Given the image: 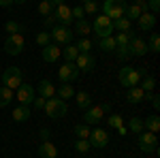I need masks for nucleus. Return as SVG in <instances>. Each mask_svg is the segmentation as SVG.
Returning <instances> with one entry per match:
<instances>
[{
	"label": "nucleus",
	"mask_w": 160,
	"mask_h": 158,
	"mask_svg": "<svg viewBox=\"0 0 160 158\" xmlns=\"http://www.w3.org/2000/svg\"><path fill=\"white\" fill-rule=\"evenodd\" d=\"M75 66L81 71V73H92L96 69V58L92 54H79L77 60H75Z\"/></svg>",
	"instance_id": "f8f14e48"
},
{
	"label": "nucleus",
	"mask_w": 160,
	"mask_h": 158,
	"mask_svg": "<svg viewBox=\"0 0 160 158\" xmlns=\"http://www.w3.org/2000/svg\"><path fill=\"white\" fill-rule=\"evenodd\" d=\"M75 47L79 49V54H90V49L94 47V45H92V41H90L88 37H81V38H79V43H77Z\"/></svg>",
	"instance_id": "72a5a7b5"
},
{
	"label": "nucleus",
	"mask_w": 160,
	"mask_h": 158,
	"mask_svg": "<svg viewBox=\"0 0 160 158\" xmlns=\"http://www.w3.org/2000/svg\"><path fill=\"white\" fill-rule=\"evenodd\" d=\"M118 79H120V84L126 85V88L139 85V81H141V77H139V73H137V69H132V66H122V69H120V75H118Z\"/></svg>",
	"instance_id": "6e6552de"
},
{
	"label": "nucleus",
	"mask_w": 160,
	"mask_h": 158,
	"mask_svg": "<svg viewBox=\"0 0 160 158\" xmlns=\"http://www.w3.org/2000/svg\"><path fill=\"white\" fill-rule=\"evenodd\" d=\"M113 30H118V32H130V22L126 17L113 19Z\"/></svg>",
	"instance_id": "c756f323"
},
{
	"label": "nucleus",
	"mask_w": 160,
	"mask_h": 158,
	"mask_svg": "<svg viewBox=\"0 0 160 158\" xmlns=\"http://www.w3.org/2000/svg\"><path fill=\"white\" fill-rule=\"evenodd\" d=\"M49 37H51V41H53L56 45H71V41H73L75 34H73V30H71V28L56 24L53 28H51Z\"/></svg>",
	"instance_id": "423d86ee"
},
{
	"label": "nucleus",
	"mask_w": 160,
	"mask_h": 158,
	"mask_svg": "<svg viewBox=\"0 0 160 158\" xmlns=\"http://www.w3.org/2000/svg\"><path fill=\"white\" fill-rule=\"evenodd\" d=\"M98 49L100 51H105V54H109V51H115V38L113 37H105L98 41Z\"/></svg>",
	"instance_id": "bb28decb"
},
{
	"label": "nucleus",
	"mask_w": 160,
	"mask_h": 158,
	"mask_svg": "<svg viewBox=\"0 0 160 158\" xmlns=\"http://www.w3.org/2000/svg\"><path fill=\"white\" fill-rule=\"evenodd\" d=\"M56 94H58V98H62V100H68V98L75 96V88L71 84H60V88L56 90Z\"/></svg>",
	"instance_id": "393cba45"
},
{
	"label": "nucleus",
	"mask_w": 160,
	"mask_h": 158,
	"mask_svg": "<svg viewBox=\"0 0 160 158\" xmlns=\"http://www.w3.org/2000/svg\"><path fill=\"white\" fill-rule=\"evenodd\" d=\"M56 24H58V22H56L53 13H51V15H47V17H43V28H53Z\"/></svg>",
	"instance_id": "c03bdc74"
},
{
	"label": "nucleus",
	"mask_w": 160,
	"mask_h": 158,
	"mask_svg": "<svg viewBox=\"0 0 160 158\" xmlns=\"http://www.w3.org/2000/svg\"><path fill=\"white\" fill-rule=\"evenodd\" d=\"M105 118V113H102V109H100V105H96V107H88L86 113H83V124H98L100 120Z\"/></svg>",
	"instance_id": "2eb2a0df"
},
{
	"label": "nucleus",
	"mask_w": 160,
	"mask_h": 158,
	"mask_svg": "<svg viewBox=\"0 0 160 158\" xmlns=\"http://www.w3.org/2000/svg\"><path fill=\"white\" fill-rule=\"evenodd\" d=\"M60 56H64V60H66V62H75V60H77V56H79V49L75 47V45H66V47L62 49Z\"/></svg>",
	"instance_id": "cd10ccee"
},
{
	"label": "nucleus",
	"mask_w": 160,
	"mask_h": 158,
	"mask_svg": "<svg viewBox=\"0 0 160 158\" xmlns=\"http://www.w3.org/2000/svg\"><path fill=\"white\" fill-rule=\"evenodd\" d=\"M34 96H37V94H34V88L30 84H26V81H22V85H19L17 92H15V98L19 100V105H28V107L32 105Z\"/></svg>",
	"instance_id": "1a4fd4ad"
},
{
	"label": "nucleus",
	"mask_w": 160,
	"mask_h": 158,
	"mask_svg": "<svg viewBox=\"0 0 160 158\" xmlns=\"http://www.w3.org/2000/svg\"><path fill=\"white\" fill-rule=\"evenodd\" d=\"M88 141H90V145H92V147H107V143H109V135H107V130H102V128L96 126V128L90 130Z\"/></svg>",
	"instance_id": "9b49d317"
},
{
	"label": "nucleus",
	"mask_w": 160,
	"mask_h": 158,
	"mask_svg": "<svg viewBox=\"0 0 160 158\" xmlns=\"http://www.w3.org/2000/svg\"><path fill=\"white\" fill-rule=\"evenodd\" d=\"M13 4V0H0V9H9Z\"/></svg>",
	"instance_id": "3c124183"
},
{
	"label": "nucleus",
	"mask_w": 160,
	"mask_h": 158,
	"mask_svg": "<svg viewBox=\"0 0 160 158\" xmlns=\"http://www.w3.org/2000/svg\"><path fill=\"white\" fill-rule=\"evenodd\" d=\"M24 45H26V38H24L22 32L19 34H9L7 41H4V51L9 56H19L24 51Z\"/></svg>",
	"instance_id": "0eeeda50"
},
{
	"label": "nucleus",
	"mask_w": 160,
	"mask_h": 158,
	"mask_svg": "<svg viewBox=\"0 0 160 158\" xmlns=\"http://www.w3.org/2000/svg\"><path fill=\"white\" fill-rule=\"evenodd\" d=\"M107 122H109L111 128H118V126H122V124H124V118H122V115H118V113H111Z\"/></svg>",
	"instance_id": "a19ab883"
},
{
	"label": "nucleus",
	"mask_w": 160,
	"mask_h": 158,
	"mask_svg": "<svg viewBox=\"0 0 160 158\" xmlns=\"http://www.w3.org/2000/svg\"><path fill=\"white\" fill-rule=\"evenodd\" d=\"M137 145H139L141 152H145V154H154L158 150V137H156V133L143 130V133L137 135Z\"/></svg>",
	"instance_id": "20e7f679"
},
{
	"label": "nucleus",
	"mask_w": 160,
	"mask_h": 158,
	"mask_svg": "<svg viewBox=\"0 0 160 158\" xmlns=\"http://www.w3.org/2000/svg\"><path fill=\"white\" fill-rule=\"evenodd\" d=\"M38 13H41L43 17L51 15V13H53V4H51L49 0H41V2H38Z\"/></svg>",
	"instance_id": "e433bc0d"
},
{
	"label": "nucleus",
	"mask_w": 160,
	"mask_h": 158,
	"mask_svg": "<svg viewBox=\"0 0 160 158\" xmlns=\"http://www.w3.org/2000/svg\"><path fill=\"white\" fill-rule=\"evenodd\" d=\"M128 130H130V133H135V135L143 133V130H145V128H143V120H141V118H130Z\"/></svg>",
	"instance_id": "473e14b6"
},
{
	"label": "nucleus",
	"mask_w": 160,
	"mask_h": 158,
	"mask_svg": "<svg viewBox=\"0 0 160 158\" xmlns=\"http://www.w3.org/2000/svg\"><path fill=\"white\" fill-rule=\"evenodd\" d=\"M34 41H37V45L45 47V45H49V43H51V37H49V32H47V30H41V32H37Z\"/></svg>",
	"instance_id": "c9c22d12"
},
{
	"label": "nucleus",
	"mask_w": 160,
	"mask_h": 158,
	"mask_svg": "<svg viewBox=\"0 0 160 158\" xmlns=\"http://www.w3.org/2000/svg\"><path fill=\"white\" fill-rule=\"evenodd\" d=\"M126 0H105L102 2V15H107L111 22L113 19H120L124 17V11H126Z\"/></svg>",
	"instance_id": "7ed1b4c3"
},
{
	"label": "nucleus",
	"mask_w": 160,
	"mask_h": 158,
	"mask_svg": "<svg viewBox=\"0 0 160 158\" xmlns=\"http://www.w3.org/2000/svg\"><path fill=\"white\" fill-rule=\"evenodd\" d=\"M137 22H139V30H141V32H149V30H154V26H156V15H154V13H141Z\"/></svg>",
	"instance_id": "dca6fc26"
},
{
	"label": "nucleus",
	"mask_w": 160,
	"mask_h": 158,
	"mask_svg": "<svg viewBox=\"0 0 160 158\" xmlns=\"http://www.w3.org/2000/svg\"><path fill=\"white\" fill-rule=\"evenodd\" d=\"M92 32L96 34L98 38H105V37H113V22H111L107 15H94V22H92Z\"/></svg>",
	"instance_id": "f257e3e1"
},
{
	"label": "nucleus",
	"mask_w": 160,
	"mask_h": 158,
	"mask_svg": "<svg viewBox=\"0 0 160 158\" xmlns=\"http://www.w3.org/2000/svg\"><path fill=\"white\" fill-rule=\"evenodd\" d=\"M45 100H47V98L34 96V100H32V107H34V109H45Z\"/></svg>",
	"instance_id": "49530a36"
},
{
	"label": "nucleus",
	"mask_w": 160,
	"mask_h": 158,
	"mask_svg": "<svg viewBox=\"0 0 160 158\" xmlns=\"http://www.w3.org/2000/svg\"><path fill=\"white\" fill-rule=\"evenodd\" d=\"M90 32H92V24L88 22L86 17H83V19H77V24H75L73 34H79V37H88Z\"/></svg>",
	"instance_id": "4be33fe9"
},
{
	"label": "nucleus",
	"mask_w": 160,
	"mask_h": 158,
	"mask_svg": "<svg viewBox=\"0 0 160 158\" xmlns=\"http://www.w3.org/2000/svg\"><path fill=\"white\" fill-rule=\"evenodd\" d=\"M60 54H62V49L58 47V45H45L43 47V51H41V56H43V60L45 62H56L58 58H60Z\"/></svg>",
	"instance_id": "aec40b11"
},
{
	"label": "nucleus",
	"mask_w": 160,
	"mask_h": 158,
	"mask_svg": "<svg viewBox=\"0 0 160 158\" xmlns=\"http://www.w3.org/2000/svg\"><path fill=\"white\" fill-rule=\"evenodd\" d=\"M149 100H152V105H154V109L158 111V109H160V98H158V94H154V92H152V96H149Z\"/></svg>",
	"instance_id": "8fccbe9b"
},
{
	"label": "nucleus",
	"mask_w": 160,
	"mask_h": 158,
	"mask_svg": "<svg viewBox=\"0 0 160 158\" xmlns=\"http://www.w3.org/2000/svg\"><path fill=\"white\" fill-rule=\"evenodd\" d=\"M75 150H77L79 154H88V152L92 150V145H90L88 139H77V141H75Z\"/></svg>",
	"instance_id": "58836bf2"
},
{
	"label": "nucleus",
	"mask_w": 160,
	"mask_h": 158,
	"mask_svg": "<svg viewBox=\"0 0 160 158\" xmlns=\"http://www.w3.org/2000/svg\"><path fill=\"white\" fill-rule=\"evenodd\" d=\"M75 100H77V107L79 109H88V107H92V96L88 94V92H75Z\"/></svg>",
	"instance_id": "b1692460"
},
{
	"label": "nucleus",
	"mask_w": 160,
	"mask_h": 158,
	"mask_svg": "<svg viewBox=\"0 0 160 158\" xmlns=\"http://www.w3.org/2000/svg\"><path fill=\"white\" fill-rule=\"evenodd\" d=\"M139 15H141V9H139L137 4L126 7V11H124V17H126L128 22H135V19H139Z\"/></svg>",
	"instance_id": "c85d7f7f"
},
{
	"label": "nucleus",
	"mask_w": 160,
	"mask_h": 158,
	"mask_svg": "<svg viewBox=\"0 0 160 158\" xmlns=\"http://www.w3.org/2000/svg\"><path fill=\"white\" fill-rule=\"evenodd\" d=\"M37 152H38L41 158H58V147L53 145L51 141H41Z\"/></svg>",
	"instance_id": "f3484780"
},
{
	"label": "nucleus",
	"mask_w": 160,
	"mask_h": 158,
	"mask_svg": "<svg viewBox=\"0 0 160 158\" xmlns=\"http://www.w3.org/2000/svg\"><path fill=\"white\" fill-rule=\"evenodd\" d=\"M51 4H53V9H56V7H60V4H64V0H49Z\"/></svg>",
	"instance_id": "5fc2aeb1"
},
{
	"label": "nucleus",
	"mask_w": 160,
	"mask_h": 158,
	"mask_svg": "<svg viewBox=\"0 0 160 158\" xmlns=\"http://www.w3.org/2000/svg\"><path fill=\"white\" fill-rule=\"evenodd\" d=\"M126 100H128L130 105H139V103L145 100V92H143L139 85H132V88H128V92H126Z\"/></svg>",
	"instance_id": "a211bd4d"
},
{
	"label": "nucleus",
	"mask_w": 160,
	"mask_h": 158,
	"mask_svg": "<svg viewBox=\"0 0 160 158\" xmlns=\"http://www.w3.org/2000/svg\"><path fill=\"white\" fill-rule=\"evenodd\" d=\"M45 113L49 115L51 120H58V118H64L68 113V107H66V100H62L58 96H51L45 100Z\"/></svg>",
	"instance_id": "f03ea898"
},
{
	"label": "nucleus",
	"mask_w": 160,
	"mask_h": 158,
	"mask_svg": "<svg viewBox=\"0 0 160 158\" xmlns=\"http://www.w3.org/2000/svg\"><path fill=\"white\" fill-rule=\"evenodd\" d=\"M58 77H60L62 84H71V81H75V79L79 77V69L75 66V62H66V64H62V66H60Z\"/></svg>",
	"instance_id": "9d476101"
},
{
	"label": "nucleus",
	"mask_w": 160,
	"mask_h": 158,
	"mask_svg": "<svg viewBox=\"0 0 160 158\" xmlns=\"http://www.w3.org/2000/svg\"><path fill=\"white\" fill-rule=\"evenodd\" d=\"M4 30H7L9 34H19V32L24 34V26L19 24V22H7V24H4Z\"/></svg>",
	"instance_id": "f704fd0d"
},
{
	"label": "nucleus",
	"mask_w": 160,
	"mask_h": 158,
	"mask_svg": "<svg viewBox=\"0 0 160 158\" xmlns=\"http://www.w3.org/2000/svg\"><path fill=\"white\" fill-rule=\"evenodd\" d=\"M30 115H32V111H30L28 105H17V107L13 109V113H11V118L15 122H28Z\"/></svg>",
	"instance_id": "412c9836"
},
{
	"label": "nucleus",
	"mask_w": 160,
	"mask_h": 158,
	"mask_svg": "<svg viewBox=\"0 0 160 158\" xmlns=\"http://www.w3.org/2000/svg\"><path fill=\"white\" fill-rule=\"evenodd\" d=\"M128 54L135 56V58H143L148 54V41H143V38H139V37H132L128 41Z\"/></svg>",
	"instance_id": "ddd939ff"
},
{
	"label": "nucleus",
	"mask_w": 160,
	"mask_h": 158,
	"mask_svg": "<svg viewBox=\"0 0 160 158\" xmlns=\"http://www.w3.org/2000/svg\"><path fill=\"white\" fill-rule=\"evenodd\" d=\"M148 51H154V54L160 51V37L154 30H152V37H149V43H148Z\"/></svg>",
	"instance_id": "7c9ffc66"
},
{
	"label": "nucleus",
	"mask_w": 160,
	"mask_h": 158,
	"mask_svg": "<svg viewBox=\"0 0 160 158\" xmlns=\"http://www.w3.org/2000/svg\"><path fill=\"white\" fill-rule=\"evenodd\" d=\"M148 9H149V13H156L160 11V0H148Z\"/></svg>",
	"instance_id": "a18cd8bd"
},
{
	"label": "nucleus",
	"mask_w": 160,
	"mask_h": 158,
	"mask_svg": "<svg viewBox=\"0 0 160 158\" xmlns=\"http://www.w3.org/2000/svg\"><path fill=\"white\" fill-rule=\"evenodd\" d=\"M143 158H145V156H143Z\"/></svg>",
	"instance_id": "13d9d810"
},
{
	"label": "nucleus",
	"mask_w": 160,
	"mask_h": 158,
	"mask_svg": "<svg viewBox=\"0 0 160 158\" xmlns=\"http://www.w3.org/2000/svg\"><path fill=\"white\" fill-rule=\"evenodd\" d=\"M71 13H73V19H83V17H86V13H83V7H81V4L73 7Z\"/></svg>",
	"instance_id": "37998d69"
},
{
	"label": "nucleus",
	"mask_w": 160,
	"mask_h": 158,
	"mask_svg": "<svg viewBox=\"0 0 160 158\" xmlns=\"http://www.w3.org/2000/svg\"><path fill=\"white\" fill-rule=\"evenodd\" d=\"M53 17H56V22L60 26H66V28H71V24H73V13H71V7H66V4L56 7L53 9Z\"/></svg>",
	"instance_id": "4468645a"
},
{
	"label": "nucleus",
	"mask_w": 160,
	"mask_h": 158,
	"mask_svg": "<svg viewBox=\"0 0 160 158\" xmlns=\"http://www.w3.org/2000/svg\"><path fill=\"white\" fill-rule=\"evenodd\" d=\"M0 81H2V85H4V88H9V90H13V92H15V90L22 85V81H24V75H22V71H19L17 66H9V69L2 73Z\"/></svg>",
	"instance_id": "39448f33"
},
{
	"label": "nucleus",
	"mask_w": 160,
	"mask_h": 158,
	"mask_svg": "<svg viewBox=\"0 0 160 158\" xmlns=\"http://www.w3.org/2000/svg\"><path fill=\"white\" fill-rule=\"evenodd\" d=\"M100 109H102V113H111V105H109V103H102Z\"/></svg>",
	"instance_id": "603ef678"
},
{
	"label": "nucleus",
	"mask_w": 160,
	"mask_h": 158,
	"mask_svg": "<svg viewBox=\"0 0 160 158\" xmlns=\"http://www.w3.org/2000/svg\"><path fill=\"white\" fill-rule=\"evenodd\" d=\"M37 92H38V96H43V98L56 96V88H53V84H51L49 79H41L37 85Z\"/></svg>",
	"instance_id": "6ab92c4d"
},
{
	"label": "nucleus",
	"mask_w": 160,
	"mask_h": 158,
	"mask_svg": "<svg viewBox=\"0 0 160 158\" xmlns=\"http://www.w3.org/2000/svg\"><path fill=\"white\" fill-rule=\"evenodd\" d=\"M28 0H13V4H26Z\"/></svg>",
	"instance_id": "6e6d98bb"
},
{
	"label": "nucleus",
	"mask_w": 160,
	"mask_h": 158,
	"mask_svg": "<svg viewBox=\"0 0 160 158\" xmlns=\"http://www.w3.org/2000/svg\"><path fill=\"white\" fill-rule=\"evenodd\" d=\"M98 11H100V7H98V2H96V0H92V2H86V4H83V13L98 15Z\"/></svg>",
	"instance_id": "ea45409f"
},
{
	"label": "nucleus",
	"mask_w": 160,
	"mask_h": 158,
	"mask_svg": "<svg viewBox=\"0 0 160 158\" xmlns=\"http://www.w3.org/2000/svg\"><path fill=\"white\" fill-rule=\"evenodd\" d=\"M143 128L149 130V133H158V130H160V118H158V113L148 115V120H143Z\"/></svg>",
	"instance_id": "5701e85b"
},
{
	"label": "nucleus",
	"mask_w": 160,
	"mask_h": 158,
	"mask_svg": "<svg viewBox=\"0 0 160 158\" xmlns=\"http://www.w3.org/2000/svg\"><path fill=\"white\" fill-rule=\"evenodd\" d=\"M38 137H41V141H49V137H51L49 128H41L38 130Z\"/></svg>",
	"instance_id": "de8ad7c7"
},
{
	"label": "nucleus",
	"mask_w": 160,
	"mask_h": 158,
	"mask_svg": "<svg viewBox=\"0 0 160 158\" xmlns=\"http://www.w3.org/2000/svg\"><path fill=\"white\" fill-rule=\"evenodd\" d=\"M13 98H15V92L2 85V88H0V107H7V105H11Z\"/></svg>",
	"instance_id": "a878e982"
},
{
	"label": "nucleus",
	"mask_w": 160,
	"mask_h": 158,
	"mask_svg": "<svg viewBox=\"0 0 160 158\" xmlns=\"http://www.w3.org/2000/svg\"><path fill=\"white\" fill-rule=\"evenodd\" d=\"M90 130H92V128H90L88 124H77V126H75L77 139H88V137H90Z\"/></svg>",
	"instance_id": "4c0bfd02"
},
{
	"label": "nucleus",
	"mask_w": 160,
	"mask_h": 158,
	"mask_svg": "<svg viewBox=\"0 0 160 158\" xmlns=\"http://www.w3.org/2000/svg\"><path fill=\"white\" fill-rule=\"evenodd\" d=\"M115 130H118V133H120V135H126V133H128V128H126V126H124V124H122V126H118V128H115Z\"/></svg>",
	"instance_id": "864d4df0"
},
{
	"label": "nucleus",
	"mask_w": 160,
	"mask_h": 158,
	"mask_svg": "<svg viewBox=\"0 0 160 158\" xmlns=\"http://www.w3.org/2000/svg\"><path fill=\"white\" fill-rule=\"evenodd\" d=\"M143 92H154V88H156V79L154 77H149V75H145L143 79H141V85H139Z\"/></svg>",
	"instance_id": "2f4dec72"
},
{
	"label": "nucleus",
	"mask_w": 160,
	"mask_h": 158,
	"mask_svg": "<svg viewBox=\"0 0 160 158\" xmlns=\"http://www.w3.org/2000/svg\"><path fill=\"white\" fill-rule=\"evenodd\" d=\"M115 56L120 58V60H126L130 54H128V45H115Z\"/></svg>",
	"instance_id": "79ce46f5"
},
{
	"label": "nucleus",
	"mask_w": 160,
	"mask_h": 158,
	"mask_svg": "<svg viewBox=\"0 0 160 158\" xmlns=\"http://www.w3.org/2000/svg\"><path fill=\"white\" fill-rule=\"evenodd\" d=\"M135 4L141 9V13H149V9H148V0H135Z\"/></svg>",
	"instance_id": "09e8293b"
},
{
	"label": "nucleus",
	"mask_w": 160,
	"mask_h": 158,
	"mask_svg": "<svg viewBox=\"0 0 160 158\" xmlns=\"http://www.w3.org/2000/svg\"><path fill=\"white\" fill-rule=\"evenodd\" d=\"M81 2H83V4H86V2H92V0H81Z\"/></svg>",
	"instance_id": "4d7b16f0"
}]
</instances>
